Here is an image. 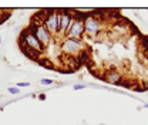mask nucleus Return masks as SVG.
Masks as SVG:
<instances>
[{
    "instance_id": "f257e3e1",
    "label": "nucleus",
    "mask_w": 148,
    "mask_h": 125,
    "mask_svg": "<svg viewBox=\"0 0 148 125\" xmlns=\"http://www.w3.org/2000/svg\"><path fill=\"white\" fill-rule=\"evenodd\" d=\"M18 43L21 46V48L26 51V53H41L44 51V46L36 38V36L32 33L30 29H26L18 38Z\"/></svg>"
},
{
    "instance_id": "f03ea898",
    "label": "nucleus",
    "mask_w": 148,
    "mask_h": 125,
    "mask_svg": "<svg viewBox=\"0 0 148 125\" xmlns=\"http://www.w3.org/2000/svg\"><path fill=\"white\" fill-rule=\"evenodd\" d=\"M84 18L86 14L80 13V12H74L73 23L67 31L66 37L69 38H75V40H81V37L84 36Z\"/></svg>"
},
{
    "instance_id": "7ed1b4c3",
    "label": "nucleus",
    "mask_w": 148,
    "mask_h": 125,
    "mask_svg": "<svg viewBox=\"0 0 148 125\" xmlns=\"http://www.w3.org/2000/svg\"><path fill=\"white\" fill-rule=\"evenodd\" d=\"M101 33V18L95 13H88L84 18V34L88 37H95Z\"/></svg>"
},
{
    "instance_id": "20e7f679",
    "label": "nucleus",
    "mask_w": 148,
    "mask_h": 125,
    "mask_svg": "<svg viewBox=\"0 0 148 125\" xmlns=\"http://www.w3.org/2000/svg\"><path fill=\"white\" fill-rule=\"evenodd\" d=\"M58 23H60V12L58 10L44 12L43 24L46 26V29L50 31L51 36L57 37V34H58Z\"/></svg>"
},
{
    "instance_id": "39448f33",
    "label": "nucleus",
    "mask_w": 148,
    "mask_h": 125,
    "mask_svg": "<svg viewBox=\"0 0 148 125\" xmlns=\"http://www.w3.org/2000/svg\"><path fill=\"white\" fill-rule=\"evenodd\" d=\"M60 48L63 53H66L67 55H74L78 54L80 51L84 50V43L81 40H75V38H63L60 41Z\"/></svg>"
},
{
    "instance_id": "423d86ee",
    "label": "nucleus",
    "mask_w": 148,
    "mask_h": 125,
    "mask_svg": "<svg viewBox=\"0 0 148 125\" xmlns=\"http://www.w3.org/2000/svg\"><path fill=\"white\" fill-rule=\"evenodd\" d=\"M30 30H32V33L36 36V38L44 47H49L50 46V41H51L53 36L50 34V31L46 29V26L43 23H33L30 26Z\"/></svg>"
},
{
    "instance_id": "0eeeda50",
    "label": "nucleus",
    "mask_w": 148,
    "mask_h": 125,
    "mask_svg": "<svg viewBox=\"0 0 148 125\" xmlns=\"http://www.w3.org/2000/svg\"><path fill=\"white\" fill-rule=\"evenodd\" d=\"M73 17H74V12H70V10H63L60 12V23H58V34L57 37L60 40L66 38V34L73 23Z\"/></svg>"
},
{
    "instance_id": "6e6552de",
    "label": "nucleus",
    "mask_w": 148,
    "mask_h": 125,
    "mask_svg": "<svg viewBox=\"0 0 148 125\" xmlns=\"http://www.w3.org/2000/svg\"><path fill=\"white\" fill-rule=\"evenodd\" d=\"M106 81H108L111 84H115V85H120L121 81H123V75L117 71L115 68H110L108 71L106 72Z\"/></svg>"
},
{
    "instance_id": "1a4fd4ad",
    "label": "nucleus",
    "mask_w": 148,
    "mask_h": 125,
    "mask_svg": "<svg viewBox=\"0 0 148 125\" xmlns=\"http://www.w3.org/2000/svg\"><path fill=\"white\" fill-rule=\"evenodd\" d=\"M40 84H41V85H53V84H54V80L43 78V80H40Z\"/></svg>"
},
{
    "instance_id": "9d476101",
    "label": "nucleus",
    "mask_w": 148,
    "mask_h": 125,
    "mask_svg": "<svg viewBox=\"0 0 148 125\" xmlns=\"http://www.w3.org/2000/svg\"><path fill=\"white\" fill-rule=\"evenodd\" d=\"M7 91H9L10 94H13V95H17V94H20V89H18L17 87H9V88H7Z\"/></svg>"
},
{
    "instance_id": "9b49d317",
    "label": "nucleus",
    "mask_w": 148,
    "mask_h": 125,
    "mask_svg": "<svg viewBox=\"0 0 148 125\" xmlns=\"http://www.w3.org/2000/svg\"><path fill=\"white\" fill-rule=\"evenodd\" d=\"M84 88H86V85H84V84H74V87H73L74 91H78V89H84Z\"/></svg>"
},
{
    "instance_id": "f8f14e48",
    "label": "nucleus",
    "mask_w": 148,
    "mask_h": 125,
    "mask_svg": "<svg viewBox=\"0 0 148 125\" xmlns=\"http://www.w3.org/2000/svg\"><path fill=\"white\" fill-rule=\"evenodd\" d=\"M29 85H30V83H17V88H26Z\"/></svg>"
},
{
    "instance_id": "ddd939ff",
    "label": "nucleus",
    "mask_w": 148,
    "mask_h": 125,
    "mask_svg": "<svg viewBox=\"0 0 148 125\" xmlns=\"http://www.w3.org/2000/svg\"><path fill=\"white\" fill-rule=\"evenodd\" d=\"M144 60H147V61H148V48H145V50H144Z\"/></svg>"
},
{
    "instance_id": "4468645a",
    "label": "nucleus",
    "mask_w": 148,
    "mask_h": 125,
    "mask_svg": "<svg viewBox=\"0 0 148 125\" xmlns=\"http://www.w3.org/2000/svg\"><path fill=\"white\" fill-rule=\"evenodd\" d=\"M38 100L44 101V100H46V94H40V95H38Z\"/></svg>"
},
{
    "instance_id": "2eb2a0df",
    "label": "nucleus",
    "mask_w": 148,
    "mask_h": 125,
    "mask_svg": "<svg viewBox=\"0 0 148 125\" xmlns=\"http://www.w3.org/2000/svg\"><path fill=\"white\" fill-rule=\"evenodd\" d=\"M144 107H145V108H147V109H148V104H145V105H144Z\"/></svg>"
},
{
    "instance_id": "dca6fc26",
    "label": "nucleus",
    "mask_w": 148,
    "mask_h": 125,
    "mask_svg": "<svg viewBox=\"0 0 148 125\" xmlns=\"http://www.w3.org/2000/svg\"><path fill=\"white\" fill-rule=\"evenodd\" d=\"M0 43H1V37H0Z\"/></svg>"
},
{
    "instance_id": "f3484780",
    "label": "nucleus",
    "mask_w": 148,
    "mask_h": 125,
    "mask_svg": "<svg viewBox=\"0 0 148 125\" xmlns=\"http://www.w3.org/2000/svg\"><path fill=\"white\" fill-rule=\"evenodd\" d=\"M100 125H104V124H100Z\"/></svg>"
}]
</instances>
